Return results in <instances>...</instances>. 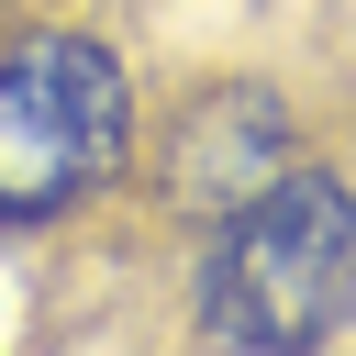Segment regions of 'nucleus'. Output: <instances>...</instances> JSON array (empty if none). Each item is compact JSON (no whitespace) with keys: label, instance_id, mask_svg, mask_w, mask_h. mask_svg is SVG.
I'll list each match as a JSON object with an SVG mask.
<instances>
[{"label":"nucleus","instance_id":"f257e3e1","mask_svg":"<svg viewBox=\"0 0 356 356\" xmlns=\"http://www.w3.org/2000/svg\"><path fill=\"white\" fill-rule=\"evenodd\" d=\"M200 345H334L356 323V178L334 167H278L234 211H211Z\"/></svg>","mask_w":356,"mask_h":356},{"label":"nucleus","instance_id":"f03ea898","mask_svg":"<svg viewBox=\"0 0 356 356\" xmlns=\"http://www.w3.org/2000/svg\"><path fill=\"white\" fill-rule=\"evenodd\" d=\"M122 167H134V67L78 22L0 44V234L89 211Z\"/></svg>","mask_w":356,"mask_h":356},{"label":"nucleus","instance_id":"7ed1b4c3","mask_svg":"<svg viewBox=\"0 0 356 356\" xmlns=\"http://www.w3.org/2000/svg\"><path fill=\"white\" fill-rule=\"evenodd\" d=\"M278 167H289V111H278V89H211V100H189V122H178V145H167V200L234 211V200L267 189Z\"/></svg>","mask_w":356,"mask_h":356}]
</instances>
